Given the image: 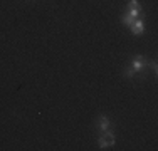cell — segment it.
I'll return each instance as SVG.
<instances>
[{
	"label": "cell",
	"instance_id": "obj_5",
	"mask_svg": "<svg viewBox=\"0 0 158 151\" xmlns=\"http://www.w3.org/2000/svg\"><path fill=\"white\" fill-rule=\"evenodd\" d=\"M125 14L128 15V17H131L133 20H136V18L141 15V9H126Z\"/></svg>",
	"mask_w": 158,
	"mask_h": 151
},
{
	"label": "cell",
	"instance_id": "obj_4",
	"mask_svg": "<svg viewBox=\"0 0 158 151\" xmlns=\"http://www.w3.org/2000/svg\"><path fill=\"white\" fill-rule=\"evenodd\" d=\"M130 30H131L133 35H141V34L145 32V22H143L141 18H136V20L130 25Z\"/></svg>",
	"mask_w": 158,
	"mask_h": 151
},
{
	"label": "cell",
	"instance_id": "obj_3",
	"mask_svg": "<svg viewBox=\"0 0 158 151\" xmlns=\"http://www.w3.org/2000/svg\"><path fill=\"white\" fill-rule=\"evenodd\" d=\"M96 128L99 129V133H104V131H108V129L111 128V121H110V118H108L106 114H101V116H98Z\"/></svg>",
	"mask_w": 158,
	"mask_h": 151
},
{
	"label": "cell",
	"instance_id": "obj_8",
	"mask_svg": "<svg viewBox=\"0 0 158 151\" xmlns=\"http://www.w3.org/2000/svg\"><path fill=\"white\" fill-rule=\"evenodd\" d=\"M148 67L155 72V76H156V72H158V66H156V60H148Z\"/></svg>",
	"mask_w": 158,
	"mask_h": 151
},
{
	"label": "cell",
	"instance_id": "obj_2",
	"mask_svg": "<svg viewBox=\"0 0 158 151\" xmlns=\"http://www.w3.org/2000/svg\"><path fill=\"white\" fill-rule=\"evenodd\" d=\"M130 67L133 69V72H135V74L145 72V71H148V60L143 57V55H136V57L131 59Z\"/></svg>",
	"mask_w": 158,
	"mask_h": 151
},
{
	"label": "cell",
	"instance_id": "obj_7",
	"mask_svg": "<svg viewBox=\"0 0 158 151\" xmlns=\"http://www.w3.org/2000/svg\"><path fill=\"white\" fill-rule=\"evenodd\" d=\"M126 9H141V5H140V2H138V0H130V2H128V5H126Z\"/></svg>",
	"mask_w": 158,
	"mask_h": 151
},
{
	"label": "cell",
	"instance_id": "obj_1",
	"mask_svg": "<svg viewBox=\"0 0 158 151\" xmlns=\"http://www.w3.org/2000/svg\"><path fill=\"white\" fill-rule=\"evenodd\" d=\"M113 145H114V134H113L111 129L104 131V133H99V136H98V146H99V149H108Z\"/></svg>",
	"mask_w": 158,
	"mask_h": 151
},
{
	"label": "cell",
	"instance_id": "obj_6",
	"mask_svg": "<svg viewBox=\"0 0 158 151\" xmlns=\"http://www.w3.org/2000/svg\"><path fill=\"white\" fill-rule=\"evenodd\" d=\"M123 76H125V77H128V79H133L136 74L133 72V69H131L130 66H126V67H125V71H123Z\"/></svg>",
	"mask_w": 158,
	"mask_h": 151
}]
</instances>
